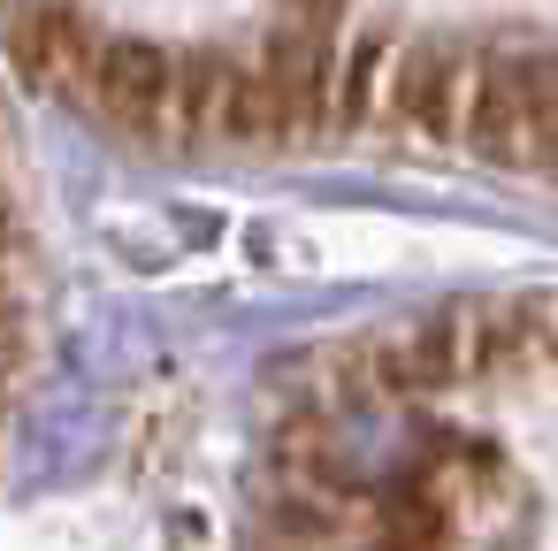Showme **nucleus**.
Masks as SVG:
<instances>
[{
	"mask_svg": "<svg viewBox=\"0 0 558 551\" xmlns=\"http://www.w3.org/2000/svg\"><path fill=\"white\" fill-rule=\"evenodd\" d=\"M466 70H474V55H459V47H436V39L398 47L383 116H390L398 131L428 139V146L459 139V116H466Z\"/></svg>",
	"mask_w": 558,
	"mask_h": 551,
	"instance_id": "obj_3",
	"label": "nucleus"
},
{
	"mask_svg": "<svg viewBox=\"0 0 558 551\" xmlns=\"http://www.w3.org/2000/svg\"><path fill=\"white\" fill-rule=\"evenodd\" d=\"M85 93L116 131H138V139L177 131V55L154 39H100Z\"/></svg>",
	"mask_w": 558,
	"mask_h": 551,
	"instance_id": "obj_2",
	"label": "nucleus"
},
{
	"mask_svg": "<svg viewBox=\"0 0 558 551\" xmlns=\"http://www.w3.org/2000/svg\"><path fill=\"white\" fill-rule=\"evenodd\" d=\"M306 9H314V16H322V9H337V0H306Z\"/></svg>",
	"mask_w": 558,
	"mask_h": 551,
	"instance_id": "obj_9",
	"label": "nucleus"
},
{
	"mask_svg": "<svg viewBox=\"0 0 558 551\" xmlns=\"http://www.w3.org/2000/svg\"><path fill=\"white\" fill-rule=\"evenodd\" d=\"M390 62H398V47L390 39H352V55H337V100H329V116L344 123V131H360V123H375L383 116V100H390Z\"/></svg>",
	"mask_w": 558,
	"mask_h": 551,
	"instance_id": "obj_6",
	"label": "nucleus"
},
{
	"mask_svg": "<svg viewBox=\"0 0 558 551\" xmlns=\"http://www.w3.org/2000/svg\"><path fill=\"white\" fill-rule=\"evenodd\" d=\"M260 77H268V100H276V131L283 139H306L329 100H337V55L322 39V24H291L260 47Z\"/></svg>",
	"mask_w": 558,
	"mask_h": 551,
	"instance_id": "obj_4",
	"label": "nucleus"
},
{
	"mask_svg": "<svg viewBox=\"0 0 558 551\" xmlns=\"http://www.w3.org/2000/svg\"><path fill=\"white\" fill-rule=\"evenodd\" d=\"M16 55H24V70H32L39 85L85 93V77H93V62H100V39H93V24H85L77 9L47 0V9H32V16L16 24Z\"/></svg>",
	"mask_w": 558,
	"mask_h": 551,
	"instance_id": "obj_5",
	"label": "nucleus"
},
{
	"mask_svg": "<svg viewBox=\"0 0 558 551\" xmlns=\"http://www.w3.org/2000/svg\"><path fill=\"white\" fill-rule=\"evenodd\" d=\"M520 169H558V55H520Z\"/></svg>",
	"mask_w": 558,
	"mask_h": 551,
	"instance_id": "obj_7",
	"label": "nucleus"
},
{
	"mask_svg": "<svg viewBox=\"0 0 558 551\" xmlns=\"http://www.w3.org/2000/svg\"><path fill=\"white\" fill-rule=\"evenodd\" d=\"M177 131L230 146H283L260 55H192L177 62Z\"/></svg>",
	"mask_w": 558,
	"mask_h": 551,
	"instance_id": "obj_1",
	"label": "nucleus"
},
{
	"mask_svg": "<svg viewBox=\"0 0 558 551\" xmlns=\"http://www.w3.org/2000/svg\"><path fill=\"white\" fill-rule=\"evenodd\" d=\"M383 536H390V551H444V513H436V498H398V505L383 513Z\"/></svg>",
	"mask_w": 558,
	"mask_h": 551,
	"instance_id": "obj_8",
	"label": "nucleus"
}]
</instances>
